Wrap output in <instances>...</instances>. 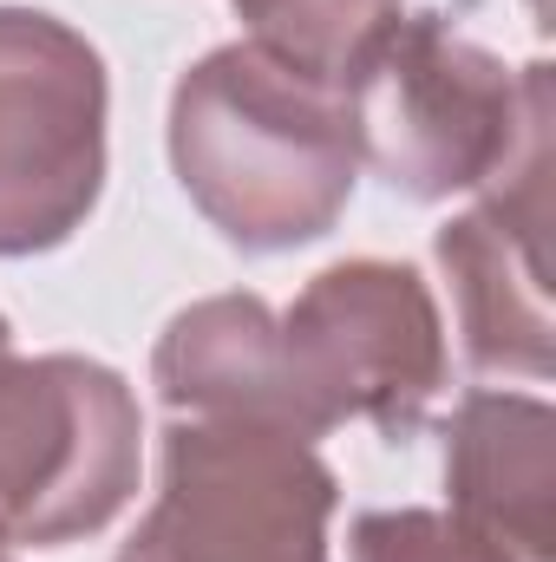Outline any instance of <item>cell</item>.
Segmentation results:
<instances>
[{
    "instance_id": "obj_11",
    "label": "cell",
    "mask_w": 556,
    "mask_h": 562,
    "mask_svg": "<svg viewBox=\"0 0 556 562\" xmlns=\"http://www.w3.org/2000/svg\"><path fill=\"white\" fill-rule=\"evenodd\" d=\"M347 557L354 562H524L504 543H491L485 530H471L452 510H367L347 530Z\"/></svg>"
},
{
    "instance_id": "obj_12",
    "label": "cell",
    "mask_w": 556,
    "mask_h": 562,
    "mask_svg": "<svg viewBox=\"0 0 556 562\" xmlns=\"http://www.w3.org/2000/svg\"><path fill=\"white\" fill-rule=\"evenodd\" d=\"M0 562H13V543H7V537H0Z\"/></svg>"
},
{
    "instance_id": "obj_5",
    "label": "cell",
    "mask_w": 556,
    "mask_h": 562,
    "mask_svg": "<svg viewBox=\"0 0 556 562\" xmlns=\"http://www.w3.org/2000/svg\"><path fill=\"white\" fill-rule=\"evenodd\" d=\"M276 327L308 438L347 419H367L380 438H413L445 393V321L413 262H334L276 314Z\"/></svg>"
},
{
    "instance_id": "obj_3",
    "label": "cell",
    "mask_w": 556,
    "mask_h": 562,
    "mask_svg": "<svg viewBox=\"0 0 556 562\" xmlns=\"http://www.w3.org/2000/svg\"><path fill=\"white\" fill-rule=\"evenodd\" d=\"M341 477L308 438L243 419H170L157 497L119 562H334Z\"/></svg>"
},
{
    "instance_id": "obj_10",
    "label": "cell",
    "mask_w": 556,
    "mask_h": 562,
    "mask_svg": "<svg viewBox=\"0 0 556 562\" xmlns=\"http://www.w3.org/2000/svg\"><path fill=\"white\" fill-rule=\"evenodd\" d=\"M249 46L288 59L308 79H327L347 92L360 59L393 33L407 0H230Z\"/></svg>"
},
{
    "instance_id": "obj_1",
    "label": "cell",
    "mask_w": 556,
    "mask_h": 562,
    "mask_svg": "<svg viewBox=\"0 0 556 562\" xmlns=\"http://www.w3.org/2000/svg\"><path fill=\"white\" fill-rule=\"evenodd\" d=\"M170 170L203 223L243 256L321 243L360 177L347 92L230 40L170 92Z\"/></svg>"
},
{
    "instance_id": "obj_8",
    "label": "cell",
    "mask_w": 556,
    "mask_h": 562,
    "mask_svg": "<svg viewBox=\"0 0 556 562\" xmlns=\"http://www.w3.org/2000/svg\"><path fill=\"white\" fill-rule=\"evenodd\" d=\"M445 497L452 517L485 530L524 562H556V413L537 393H465L445 419Z\"/></svg>"
},
{
    "instance_id": "obj_2",
    "label": "cell",
    "mask_w": 556,
    "mask_h": 562,
    "mask_svg": "<svg viewBox=\"0 0 556 562\" xmlns=\"http://www.w3.org/2000/svg\"><path fill=\"white\" fill-rule=\"evenodd\" d=\"M347 112L360 164L413 203H445L485 190L524 138L556 119V99L544 59L504 66L445 13H400L347 79Z\"/></svg>"
},
{
    "instance_id": "obj_6",
    "label": "cell",
    "mask_w": 556,
    "mask_h": 562,
    "mask_svg": "<svg viewBox=\"0 0 556 562\" xmlns=\"http://www.w3.org/2000/svg\"><path fill=\"white\" fill-rule=\"evenodd\" d=\"M105 59L46 7H0V262L86 229L105 190Z\"/></svg>"
},
{
    "instance_id": "obj_7",
    "label": "cell",
    "mask_w": 556,
    "mask_h": 562,
    "mask_svg": "<svg viewBox=\"0 0 556 562\" xmlns=\"http://www.w3.org/2000/svg\"><path fill=\"white\" fill-rule=\"evenodd\" d=\"M544 229H551V119L524 150L485 183V196L438 229V269L458 301L465 360L478 373L551 380V281H544Z\"/></svg>"
},
{
    "instance_id": "obj_9",
    "label": "cell",
    "mask_w": 556,
    "mask_h": 562,
    "mask_svg": "<svg viewBox=\"0 0 556 562\" xmlns=\"http://www.w3.org/2000/svg\"><path fill=\"white\" fill-rule=\"evenodd\" d=\"M151 386L177 419H243L308 438L288 360H281L276 307L263 294H210L184 307L151 353Z\"/></svg>"
},
{
    "instance_id": "obj_4",
    "label": "cell",
    "mask_w": 556,
    "mask_h": 562,
    "mask_svg": "<svg viewBox=\"0 0 556 562\" xmlns=\"http://www.w3.org/2000/svg\"><path fill=\"white\" fill-rule=\"evenodd\" d=\"M144 419L125 373L86 353H13L0 314V537L59 550L99 537L138 491Z\"/></svg>"
}]
</instances>
